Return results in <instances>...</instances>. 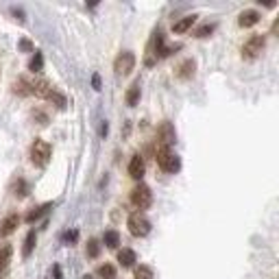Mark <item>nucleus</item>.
Instances as JSON below:
<instances>
[{
	"instance_id": "7",
	"label": "nucleus",
	"mask_w": 279,
	"mask_h": 279,
	"mask_svg": "<svg viewBox=\"0 0 279 279\" xmlns=\"http://www.w3.org/2000/svg\"><path fill=\"white\" fill-rule=\"evenodd\" d=\"M157 140H160V149H170V144L177 140V133H174V127L170 122L160 124V129H157Z\"/></svg>"
},
{
	"instance_id": "27",
	"label": "nucleus",
	"mask_w": 279,
	"mask_h": 279,
	"mask_svg": "<svg viewBox=\"0 0 279 279\" xmlns=\"http://www.w3.org/2000/svg\"><path fill=\"white\" fill-rule=\"evenodd\" d=\"M53 273H55V279H63V273H61V266L59 264L53 266Z\"/></svg>"
},
{
	"instance_id": "10",
	"label": "nucleus",
	"mask_w": 279,
	"mask_h": 279,
	"mask_svg": "<svg viewBox=\"0 0 279 279\" xmlns=\"http://www.w3.org/2000/svg\"><path fill=\"white\" fill-rule=\"evenodd\" d=\"M129 174L133 179H142V174H144V160H142L140 155H133L129 162Z\"/></svg>"
},
{
	"instance_id": "2",
	"label": "nucleus",
	"mask_w": 279,
	"mask_h": 279,
	"mask_svg": "<svg viewBox=\"0 0 279 279\" xmlns=\"http://www.w3.org/2000/svg\"><path fill=\"white\" fill-rule=\"evenodd\" d=\"M157 164H160V168L166 172L181 170V160H179V155L172 153L170 149H157Z\"/></svg>"
},
{
	"instance_id": "31",
	"label": "nucleus",
	"mask_w": 279,
	"mask_h": 279,
	"mask_svg": "<svg viewBox=\"0 0 279 279\" xmlns=\"http://www.w3.org/2000/svg\"><path fill=\"white\" fill-rule=\"evenodd\" d=\"M85 279H92V277H85Z\"/></svg>"
},
{
	"instance_id": "9",
	"label": "nucleus",
	"mask_w": 279,
	"mask_h": 279,
	"mask_svg": "<svg viewBox=\"0 0 279 279\" xmlns=\"http://www.w3.org/2000/svg\"><path fill=\"white\" fill-rule=\"evenodd\" d=\"M258 22H260V13L255 9H249V11H244V13L240 15L238 24L242 26V29H251V26H255Z\"/></svg>"
},
{
	"instance_id": "17",
	"label": "nucleus",
	"mask_w": 279,
	"mask_h": 279,
	"mask_svg": "<svg viewBox=\"0 0 279 279\" xmlns=\"http://www.w3.org/2000/svg\"><path fill=\"white\" fill-rule=\"evenodd\" d=\"M138 101H140V83H133L129 87V92H127V105L135 107L138 105Z\"/></svg>"
},
{
	"instance_id": "5",
	"label": "nucleus",
	"mask_w": 279,
	"mask_h": 279,
	"mask_svg": "<svg viewBox=\"0 0 279 279\" xmlns=\"http://www.w3.org/2000/svg\"><path fill=\"white\" fill-rule=\"evenodd\" d=\"M135 68V55L131 51H124L120 53L116 57V61H113V70H116L118 76H127L131 74V70Z\"/></svg>"
},
{
	"instance_id": "11",
	"label": "nucleus",
	"mask_w": 279,
	"mask_h": 279,
	"mask_svg": "<svg viewBox=\"0 0 279 279\" xmlns=\"http://www.w3.org/2000/svg\"><path fill=\"white\" fill-rule=\"evenodd\" d=\"M194 22H196V15H185L183 20H179V22H174V24H172V33L181 35V33H185V31L192 29Z\"/></svg>"
},
{
	"instance_id": "8",
	"label": "nucleus",
	"mask_w": 279,
	"mask_h": 279,
	"mask_svg": "<svg viewBox=\"0 0 279 279\" xmlns=\"http://www.w3.org/2000/svg\"><path fill=\"white\" fill-rule=\"evenodd\" d=\"M20 221L22 218L18 214H9L7 218H2V221H0V236H11V233L18 229Z\"/></svg>"
},
{
	"instance_id": "26",
	"label": "nucleus",
	"mask_w": 279,
	"mask_h": 279,
	"mask_svg": "<svg viewBox=\"0 0 279 279\" xmlns=\"http://www.w3.org/2000/svg\"><path fill=\"white\" fill-rule=\"evenodd\" d=\"M76 238H79V233H76V231H65V233H63V240H65V242H76Z\"/></svg>"
},
{
	"instance_id": "6",
	"label": "nucleus",
	"mask_w": 279,
	"mask_h": 279,
	"mask_svg": "<svg viewBox=\"0 0 279 279\" xmlns=\"http://www.w3.org/2000/svg\"><path fill=\"white\" fill-rule=\"evenodd\" d=\"M264 46H266V37H264V35H253V37H249V42L242 46V57L251 61V59L260 57V53L264 51Z\"/></svg>"
},
{
	"instance_id": "18",
	"label": "nucleus",
	"mask_w": 279,
	"mask_h": 279,
	"mask_svg": "<svg viewBox=\"0 0 279 279\" xmlns=\"http://www.w3.org/2000/svg\"><path fill=\"white\" fill-rule=\"evenodd\" d=\"M103 242H105V247L107 249H116L118 244H120V236H118V231H105V236H103Z\"/></svg>"
},
{
	"instance_id": "21",
	"label": "nucleus",
	"mask_w": 279,
	"mask_h": 279,
	"mask_svg": "<svg viewBox=\"0 0 279 279\" xmlns=\"http://www.w3.org/2000/svg\"><path fill=\"white\" fill-rule=\"evenodd\" d=\"M29 68L33 70V72H42V70H44V55L42 53L35 51V55H33V59L29 63Z\"/></svg>"
},
{
	"instance_id": "23",
	"label": "nucleus",
	"mask_w": 279,
	"mask_h": 279,
	"mask_svg": "<svg viewBox=\"0 0 279 279\" xmlns=\"http://www.w3.org/2000/svg\"><path fill=\"white\" fill-rule=\"evenodd\" d=\"M98 275H101L103 279H116V269H113L112 264H105L98 269Z\"/></svg>"
},
{
	"instance_id": "30",
	"label": "nucleus",
	"mask_w": 279,
	"mask_h": 279,
	"mask_svg": "<svg viewBox=\"0 0 279 279\" xmlns=\"http://www.w3.org/2000/svg\"><path fill=\"white\" fill-rule=\"evenodd\" d=\"M107 131H109V127H107V122H103V127H101V135H107Z\"/></svg>"
},
{
	"instance_id": "20",
	"label": "nucleus",
	"mask_w": 279,
	"mask_h": 279,
	"mask_svg": "<svg viewBox=\"0 0 279 279\" xmlns=\"http://www.w3.org/2000/svg\"><path fill=\"white\" fill-rule=\"evenodd\" d=\"M13 92H15V94H20V96H29V94H31L29 81H26V79H18V81L13 83Z\"/></svg>"
},
{
	"instance_id": "1",
	"label": "nucleus",
	"mask_w": 279,
	"mask_h": 279,
	"mask_svg": "<svg viewBox=\"0 0 279 279\" xmlns=\"http://www.w3.org/2000/svg\"><path fill=\"white\" fill-rule=\"evenodd\" d=\"M127 227H129L131 236L144 238V236H149V231H151V221L144 214H142V212H133V214L129 216Z\"/></svg>"
},
{
	"instance_id": "12",
	"label": "nucleus",
	"mask_w": 279,
	"mask_h": 279,
	"mask_svg": "<svg viewBox=\"0 0 279 279\" xmlns=\"http://www.w3.org/2000/svg\"><path fill=\"white\" fill-rule=\"evenodd\" d=\"M135 251H131V249H122L118 253V262H120V266H122V269H129V266H133L135 264Z\"/></svg>"
},
{
	"instance_id": "14",
	"label": "nucleus",
	"mask_w": 279,
	"mask_h": 279,
	"mask_svg": "<svg viewBox=\"0 0 279 279\" xmlns=\"http://www.w3.org/2000/svg\"><path fill=\"white\" fill-rule=\"evenodd\" d=\"M51 203H44V205H40V207H35V210H31L29 212V214H26V218H24V221L26 223H35L37 221V218H40V216H44V214H46V212L48 210H51Z\"/></svg>"
},
{
	"instance_id": "4",
	"label": "nucleus",
	"mask_w": 279,
	"mask_h": 279,
	"mask_svg": "<svg viewBox=\"0 0 279 279\" xmlns=\"http://www.w3.org/2000/svg\"><path fill=\"white\" fill-rule=\"evenodd\" d=\"M131 203L138 207V210H149L153 203V192L149 185H144V183L135 185L133 192H131Z\"/></svg>"
},
{
	"instance_id": "3",
	"label": "nucleus",
	"mask_w": 279,
	"mask_h": 279,
	"mask_svg": "<svg viewBox=\"0 0 279 279\" xmlns=\"http://www.w3.org/2000/svg\"><path fill=\"white\" fill-rule=\"evenodd\" d=\"M51 155H53V149L48 142L35 140L31 144V162L35 164V166H46V164L51 162Z\"/></svg>"
},
{
	"instance_id": "13",
	"label": "nucleus",
	"mask_w": 279,
	"mask_h": 279,
	"mask_svg": "<svg viewBox=\"0 0 279 279\" xmlns=\"http://www.w3.org/2000/svg\"><path fill=\"white\" fill-rule=\"evenodd\" d=\"M194 68H196L194 59H185V61L177 68V76H179V79H190V76L194 74Z\"/></svg>"
},
{
	"instance_id": "28",
	"label": "nucleus",
	"mask_w": 279,
	"mask_h": 279,
	"mask_svg": "<svg viewBox=\"0 0 279 279\" xmlns=\"http://www.w3.org/2000/svg\"><path fill=\"white\" fill-rule=\"evenodd\" d=\"M20 48H22V51H33V44L29 40H22L20 42Z\"/></svg>"
},
{
	"instance_id": "24",
	"label": "nucleus",
	"mask_w": 279,
	"mask_h": 279,
	"mask_svg": "<svg viewBox=\"0 0 279 279\" xmlns=\"http://www.w3.org/2000/svg\"><path fill=\"white\" fill-rule=\"evenodd\" d=\"M98 253H101L98 240H90V242H87V255H90V258H98Z\"/></svg>"
},
{
	"instance_id": "25",
	"label": "nucleus",
	"mask_w": 279,
	"mask_h": 279,
	"mask_svg": "<svg viewBox=\"0 0 279 279\" xmlns=\"http://www.w3.org/2000/svg\"><path fill=\"white\" fill-rule=\"evenodd\" d=\"M214 31H216V24H203L199 31L194 33V35H196V37H210Z\"/></svg>"
},
{
	"instance_id": "16",
	"label": "nucleus",
	"mask_w": 279,
	"mask_h": 279,
	"mask_svg": "<svg viewBox=\"0 0 279 279\" xmlns=\"http://www.w3.org/2000/svg\"><path fill=\"white\" fill-rule=\"evenodd\" d=\"M11 192H13L15 196H20V199H22V196L29 194V183H26L24 179H15L13 185H11Z\"/></svg>"
},
{
	"instance_id": "29",
	"label": "nucleus",
	"mask_w": 279,
	"mask_h": 279,
	"mask_svg": "<svg viewBox=\"0 0 279 279\" xmlns=\"http://www.w3.org/2000/svg\"><path fill=\"white\" fill-rule=\"evenodd\" d=\"M92 85H94V90H101V76L98 74L92 76Z\"/></svg>"
},
{
	"instance_id": "19",
	"label": "nucleus",
	"mask_w": 279,
	"mask_h": 279,
	"mask_svg": "<svg viewBox=\"0 0 279 279\" xmlns=\"http://www.w3.org/2000/svg\"><path fill=\"white\" fill-rule=\"evenodd\" d=\"M9 262H11V247L9 244H2V247H0V273L7 269Z\"/></svg>"
},
{
	"instance_id": "15",
	"label": "nucleus",
	"mask_w": 279,
	"mask_h": 279,
	"mask_svg": "<svg viewBox=\"0 0 279 279\" xmlns=\"http://www.w3.org/2000/svg\"><path fill=\"white\" fill-rule=\"evenodd\" d=\"M35 242H37L35 231H29L26 233V240H24V249H22V255H24V258H31L33 249H35Z\"/></svg>"
},
{
	"instance_id": "22",
	"label": "nucleus",
	"mask_w": 279,
	"mask_h": 279,
	"mask_svg": "<svg viewBox=\"0 0 279 279\" xmlns=\"http://www.w3.org/2000/svg\"><path fill=\"white\" fill-rule=\"evenodd\" d=\"M135 279H155V275H153V269H151V266L140 264L138 269H135Z\"/></svg>"
}]
</instances>
